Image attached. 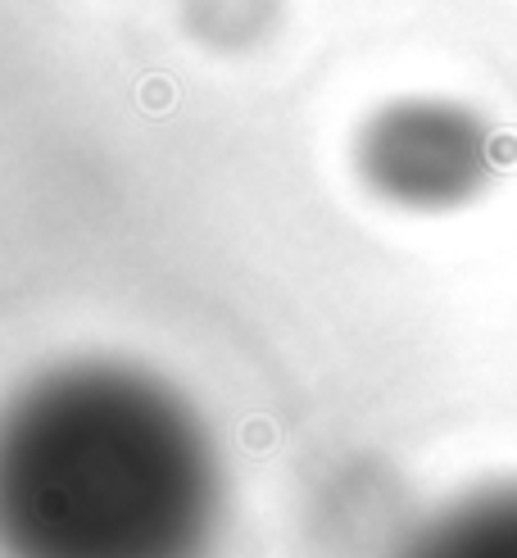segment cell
Here are the masks:
<instances>
[{
	"label": "cell",
	"mask_w": 517,
	"mask_h": 558,
	"mask_svg": "<svg viewBox=\"0 0 517 558\" xmlns=\"http://www.w3.org/2000/svg\"><path fill=\"white\" fill-rule=\"evenodd\" d=\"M223 468L168 382L69 363L0 404V558H205Z\"/></svg>",
	"instance_id": "1"
},
{
	"label": "cell",
	"mask_w": 517,
	"mask_h": 558,
	"mask_svg": "<svg viewBox=\"0 0 517 558\" xmlns=\"http://www.w3.org/2000/svg\"><path fill=\"white\" fill-rule=\"evenodd\" d=\"M273 19V0H186V23L214 46H245Z\"/></svg>",
	"instance_id": "4"
},
{
	"label": "cell",
	"mask_w": 517,
	"mask_h": 558,
	"mask_svg": "<svg viewBox=\"0 0 517 558\" xmlns=\"http://www.w3.org/2000/svg\"><path fill=\"white\" fill-rule=\"evenodd\" d=\"M354 159L381 200L436 214L486 191L495 132L459 100H395L363 123Z\"/></svg>",
	"instance_id": "2"
},
{
	"label": "cell",
	"mask_w": 517,
	"mask_h": 558,
	"mask_svg": "<svg viewBox=\"0 0 517 558\" xmlns=\"http://www.w3.org/2000/svg\"><path fill=\"white\" fill-rule=\"evenodd\" d=\"M400 558H517V486H490L440 509Z\"/></svg>",
	"instance_id": "3"
}]
</instances>
